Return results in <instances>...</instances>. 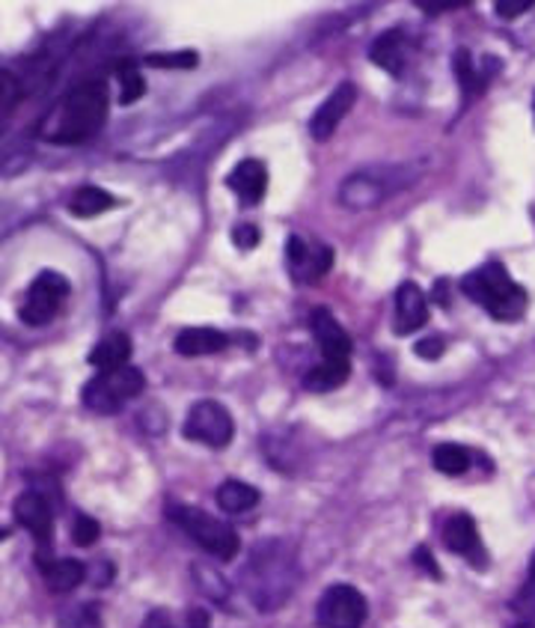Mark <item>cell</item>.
I'll list each match as a JSON object with an SVG mask.
<instances>
[{
  "label": "cell",
  "mask_w": 535,
  "mask_h": 628,
  "mask_svg": "<svg viewBox=\"0 0 535 628\" xmlns=\"http://www.w3.org/2000/svg\"><path fill=\"white\" fill-rule=\"evenodd\" d=\"M214 501L221 507L223 512H230V515H239V512L253 510L256 503H259V491L253 489L251 482H242V479H226L218 486L214 491Z\"/></svg>",
  "instance_id": "cell-21"
},
{
  "label": "cell",
  "mask_w": 535,
  "mask_h": 628,
  "mask_svg": "<svg viewBox=\"0 0 535 628\" xmlns=\"http://www.w3.org/2000/svg\"><path fill=\"white\" fill-rule=\"evenodd\" d=\"M39 566V572H43L45 584L51 593H72L74 586L84 584L86 578V566L81 560H72V557H63V560H45Z\"/></svg>",
  "instance_id": "cell-17"
},
{
  "label": "cell",
  "mask_w": 535,
  "mask_h": 628,
  "mask_svg": "<svg viewBox=\"0 0 535 628\" xmlns=\"http://www.w3.org/2000/svg\"><path fill=\"white\" fill-rule=\"evenodd\" d=\"M446 289H450V283H446V280H438V283H434V289H431V299L438 301L441 307H450V292H446Z\"/></svg>",
  "instance_id": "cell-40"
},
{
  "label": "cell",
  "mask_w": 535,
  "mask_h": 628,
  "mask_svg": "<svg viewBox=\"0 0 535 628\" xmlns=\"http://www.w3.org/2000/svg\"><path fill=\"white\" fill-rule=\"evenodd\" d=\"M396 167H389V171H367V173H354V176H348L342 182V188H339V200L348 209H372V206H381L387 194H393L396 188H402L399 182L387 179L393 176Z\"/></svg>",
  "instance_id": "cell-9"
},
{
  "label": "cell",
  "mask_w": 535,
  "mask_h": 628,
  "mask_svg": "<svg viewBox=\"0 0 535 628\" xmlns=\"http://www.w3.org/2000/svg\"><path fill=\"white\" fill-rule=\"evenodd\" d=\"M514 628H535V619H524V623H517Z\"/></svg>",
  "instance_id": "cell-42"
},
{
  "label": "cell",
  "mask_w": 535,
  "mask_h": 628,
  "mask_svg": "<svg viewBox=\"0 0 535 628\" xmlns=\"http://www.w3.org/2000/svg\"><path fill=\"white\" fill-rule=\"evenodd\" d=\"M417 7L426 12H443V10H458V7H467V3H458V0H450V3H441V0H417Z\"/></svg>",
  "instance_id": "cell-38"
},
{
  "label": "cell",
  "mask_w": 535,
  "mask_h": 628,
  "mask_svg": "<svg viewBox=\"0 0 535 628\" xmlns=\"http://www.w3.org/2000/svg\"><path fill=\"white\" fill-rule=\"evenodd\" d=\"M66 295H69V280L63 275H57V271H43L33 280V287L27 289L24 304L19 307V316H22L24 325H33V328L48 325L57 316Z\"/></svg>",
  "instance_id": "cell-8"
},
{
  "label": "cell",
  "mask_w": 535,
  "mask_h": 628,
  "mask_svg": "<svg viewBox=\"0 0 535 628\" xmlns=\"http://www.w3.org/2000/svg\"><path fill=\"white\" fill-rule=\"evenodd\" d=\"M15 102H19V81L3 69L0 72V107H3V114H10Z\"/></svg>",
  "instance_id": "cell-32"
},
{
  "label": "cell",
  "mask_w": 535,
  "mask_h": 628,
  "mask_svg": "<svg viewBox=\"0 0 535 628\" xmlns=\"http://www.w3.org/2000/svg\"><path fill=\"white\" fill-rule=\"evenodd\" d=\"M367 598L351 584L327 586L318 607H315V623L322 628H363L367 623Z\"/></svg>",
  "instance_id": "cell-7"
},
{
  "label": "cell",
  "mask_w": 535,
  "mask_h": 628,
  "mask_svg": "<svg viewBox=\"0 0 535 628\" xmlns=\"http://www.w3.org/2000/svg\"><path fill=\"white\" fill-rule=\"evenodd\" d=\"M188 441L206 444L211 450H223L235 435V423H232L230 408L214 399H202V403L190 405L185 427H182Z\"/></svg>",
  "instance_id": "cell-6"
},
{
  "label": "cell",
  "mask_w": 535,
  "mask_h": 628,
  "mask_svg": "<svg viewBox=\"0 0 535 628\" xmlns=\"http://www.w3.org/2000/svg\"><path fill=\"white\" fill-rule=\"evenodd\" d=\"M98 536H102V527H98L93 515H78V519H74L72 543L78 545V548H90V545H95Z\"/></svg>",
  "instance_id": "cell-30"
},
{
  "label": "cell",
  "mask_w": 535,
  "mask_h": 628,
  "mask_svg": "<svg viewBox=\"0 0 535 628\" xmlns=\"http://www.w3.org/2000/svg\"><path fill=\"white\" fill-rule=\"evenodd\" d=\"M530 578L535 581V554H533V563H530Z\"/></svg>",
  "instance_id": "cell-43"
},
{
  "label": "cell",
  "mask_w": 535,
  "mask_h": 628,
  "mask_svg": "<svg viewBox=\"0 0 535 628\" xmlns=\"http://www.w3.org/2000/svg\"><path fill=\"white\" fill-rule=\"evenodd\" d=\"M116 75L123 81V93H119V102H123V105H135L137 98L147 93V81L137 72L135 60H123V63L116 66Z\"/></svg>",
  "instance_id": "cell-25"
},
{
  "label": "cell",
  "mask_w": 535,
  "mask_h": 628,
  "mask_svg": "<svg viewBox=\"0 0 535 628\" xmlns=\"http://www.w3.org/2000/svg\"><path fill=\"white\" fill-rule=\"evenodd\" d=\"M357 102V86L351 81L339 84L330 96L322 102V107H315L313 119H310V135L313 140H330L339 123L346 119V114L354 107Z\"/></svg>",
  "instance_id": "cell-13"
},
{
  "label": "cell",
  "mask_w": 535,
  "mask_h": 628,
  "mask_svg": "<svg viewBox=\"0 0 535 628\" xmlns=\"http://www.w3.org/2000/svg\"><path fill=\"white\" fill-rule=\"evenodd\" d=\"M351 375V361H325L310 367L304 375V387L310 394H327V391H336L339 384L348 382Z\"/></svg>",
  "instance_id": "cell-20"
},
{
  "label": "cell",
  "mask_w": 535,
  "mask_h": 628,
  "mask_svg": "<svg viewBox=\"0 0 535 628\" xmlns=\"http://www.w3.org/2000/svg\"><path fill=\"white\" fill-rule=\"evenodd\" d=\"M128 358H131V340H128V334H123V330L107 334L105 340L95 342V349L90 352V363H93L95 370H102V373L123 370V367H128Z\"/></svg>",
  "instance_id": "cell-16"
},
{
  "label": "cell",
  "mask_w": 535,
  "mask_h": 628,
  "mask_svg": "<svg viewBox=\"0 0 535 628\" xmlns=\"http://www.w3.org/2000/svg\"><path fill=\"white\" fill-rule=\"evenodd\" d=\"M369 57L375 66L387 69L389 75H402L405 72V36H402V31L381 33L369 48Z\"/></svg>",
  "instance_id": "cell-19"
},
{
  "label": "cell",
  "mask_w": 535,
  "mask_h": 628,
  "mask_svg": "<svg viewBox=\"0 0 535 628\" xmlns=\"http://www.w3.org/2000/svg\"><path fill=\"white\" fill-rule=\"evenodd\" d=\"M230 188L239 194V200L244 206H256L268 191V171H265L263 161L244 159L235 164V171L230 173Z\"/></svg>",
  "instance_id": "cell-15"
},
{
  "label": "cell",
  "mask_w": 535,
  "mask_h": 628,
  "mask_svg": "<svg viewBox=\"0 0 535 628\" xmlns=\"http://www.w3.org/2000/svg\"><path fill=\"white\" fill-rule=\"evenodd\" d=\"M140 628H178V626H176V619H173V614H170V610L158 607V610L147 614V619H143V626Z\"/></svg>",
  "instance_id": "cell-36"
},
{
  "label": "cell",
  "mask_w": 535,
  "mask_h": 628,
  "mask_svg": "<svg viewBox=\"0 0 535 628\" xmlns=\"http://www.w3.org/2000/svg\"><path fill=\"white\" fill-rule=\"evenodd\" d=\"M116 206L114 194L102 191V188H81V191H74L72 202H69V209H72V214H78V218H95V214L102 212H111Z\"/></svg>",
  "instance_id": "cell-24"
},
{
  "label": "cell",
  "mask_w": 535,
  "mask_h": 628,
  "mask_svg": "<svg viewBox=\"0 0 535 628\" xmlns=\"http://www.w3.org/2000/svg\"><path fill=\"white\" fill-rule=\"evenodd\" d=\"M535 7V0H497L493 10L500 19H517L521 12H530Z\"/></svg>",
  "instance_id": "cell-34"
},
{
  "label": "cell",
  "mask_w": 535,
  "mask_h": 628,
  "mask_svg": "<svg viewBox=\"0 0 535 628\" xmlns=\"http://www.w3.org/2000/svg\"><path fill=\"white\" fill-rule=\"evenodd\" d=\"M107 119V86L102 81H86V84L74 86L72 93L63 98L60 105V117L57 126L48 135L54 143H84L93 138Z\"/></svg>",
  "instance_id": "cell-3"
},
{
  "label": "cell",
  "mask_w": 535,
  "mask_h": 628,
  "mask_svg": "<svg viewBox=\"0 0 535 628\" xmlns=\"http://www.w3.org/2000/svg\"><path fill=\"white\" fill-rule=\"evenodd\" d=\"M431 465L446 474V477H462L464 470L470 468V450L462 444H438L431 450Z\"/></svg>",
  "instance_id": "cell-23"
},
{
  "label": "cell",
  "mask_w": 535,
  "mask_h": 628,
  "mask_svg": "<svg viewBox=\"0 0 535 628\" xmlns=\"http://www.w3.org/2000/svg\"><path fill=\"white\" fill-rule=\"evenodd\" d=\"M194 581L200 584V590L211 598V602H226V596H230V586H226V581H223L221 575H214L209 566L194 563Z\"/></svg>",
  "instance_id": "cell-28"
},
{
  "label": "cell",
  "mask_w": 535,
  "mask_h": 628,
  "mask_svg": "<svg viewBox=\"0 0 535 628\" xmlns=\"http://www.w3.org/2000/svg\"><path fill=\"white\" fill-rule=\"evenodd\" d=\"M414 352L420 354L422 361H438L443 352H446V346H443V337H426V340L417 342V349Z\"/></svg>",
  "instance_id": "cell-35"
},
{
  "label": "cell",
  "mask_w": 535,
  "mask_h": 628,
  "mask_svg": "<svg viewBox=\"0 0 535 628\" xmlns=\"http://www.w3.org/2000/svg\"><path fill=\"white\" fill-rule=\"evenodd\" d=\"M232 245L239 251H253L259 245V230L253 224H235L232 226Z\"/></svg>",
  "instance_id": "cell-33"
},
{
  "label": "cell",
  "mask_w": 535,
  "mask_h": 628,
  "mask_svg": "<svg viewBox=\"0 0 535 628\" xmlns=\"http://www.w3.org/2000/svg\"><path fill=\"white\" fill-rule=\"evenodd\" d=\"M230 337L214 328H185L178 330L176 352L185 358H200V354H218L226 349Z\"/></svg>",
  "instance_id": "cell-18"
},
{
  "label": "cell",
  "mask_w": 535,
  "mask_h": 628,
  "mask_svg": "<svg viewBox=\"0 0 535 628\" xmlns=\"http://www.w3.org/2000/svg\"><path fill=\"white\" fill-rule=\"evenodd\" d=\"M310 330L315 342L322 349L325 361H351V337L348 330L334 319V313L327 307H315L310 313Z\"/></svg>",
  "instance_id": "cell-12"
},
{
  "label": "cell",
  "mask_w": 535,
  "mask_h": 628,
  "mask_svg": "<svg viewBox=\"0 0 535 628\" xmlns=\"http://www.w3.org/2000/svg\"><path fill=\"white\" fill-rule=\"evenodd\" d=\"M143 63L152 69H197L200 54L197 51H176V54H147Z\"/></svg>",
  "instance_id": "cell-27"
},
{
  "label": "cell",
  "mask_w": 535,
  "mask_h": 628,
  "mask_svg": "<svg viewBox=\"0 0 535 628\" xmlns=\"http://www.w3.org/2000/svg\"><path fill=\"white\" fill-rule=\"evenodd\" d=\"M462 292L473 304H482L493 319L500 322L521 319L530 304L526 289L517 287L500 263H488V266L470 271L462 280Z\"/></svg>",
  "instance_id": "cell-2"
},
{
  "label": "cell",
  "mask_w": 535,
  "mask_h": 628,
  "mask_svg": "<svg viewBox=\"0 0 535 628\" xmlns=\"http://www.w3.org/2000/svg\"><path fill=\"white\" fill-rule=\"evenodd\" d=\"M63 628H102V614H98V605L86 602V605H74L72 610H66Z\"/></svg>",
  "instance_id": "cell-29"
},
{
  "label": "cell",
  "mask_w": 535,
  "mask_h": 628,
  "mask_svg": "<svg viewBox=\"0 0 535 628\" xmlns=\"http://www.w3.org/2000/svg\"><path fill=\"white\" fill-rule=\"evenodd\" d=\"M330 266H334V251L325 245H318L310 251V259H306L304 271H301V283H315V280H322V277L330 271Z\"/></svg>",
  "instance_id": "cell-26"
},
{
  "label": "cell",
  "mask_w": 535,
  "mask_h": 628,
  "mask_svg": "<svg viewBox=\"0 0 535 628\" xmlns=\"http://www.w3.org/2000/svg\"><path fill=\"white\" fill-rule=\"evenodd\" d=\"M12 512H15V522L22 524L24 531H31V536H36L39 554H48V543H51L54 533L51 503L45 501L39 491H24L12 503Z\"/></svg>",
  "instance_id": "cell-10"
},
{
  "label": "cell",
  "mask_w": 535,
  "mask_h": 628,
  "mask_svg": "<svg viewBox=\"0 0 535 628\" xmlns=\"http://www.w3.org/2000/svg\"><path fill=\"white\" fill-rule=\"evenodd\" d=\"M429 322V301L422 295V289L417 283L405 280L399 289H396V325L393 330L405 337V334H414L420 330L422 325Z\"/></svg>",
  "instance_id": "cell-14"
},
{
  "label": "cell",
  "mask_w": 535,
  "mask_h": 628,
  "mask_svg": "<svg viewBox=\"0 0 535 628\" xmlns=\"http://www.w3.org/2000/svg\"><path fill=\"white\" fill-rule=\"evenodd\" d=\"M514 607H517V610H535V581L533 578H530V584L521 590V596H517Z\"/></svg>",
  "instance_id": "cell-39"
},
{
  "label": "cell",
  "mask_w": 535,
  "mask_h": 628,
  "mask_svg": "<svg viewBox=\"0 0 535 628\" xmlns=\"http://www.w3.org/2000/svg\"><path fill=\"white\" fill-rule=\"evenodd\" d=\"M414 560H417V563H420L431 578H441V566L431 560L429 548H422V545H420V548H417V554H414Z\"/></svg>",
  "instance_id": "cell-37"
},
{
  "label": "cell",
  "mask_w": 535,
  "mask_h": 628,
  "mask_svg": "<svg viewBox=\"0 0 535 628\" xmlns=\"http://www.w3.org/2000/svg\"><path fill=\"white\" fill-rule=\"evenodd\" d=\"M298 584V563L292 545L283 539H265L251 551V560L242 569V586L251 602L263 614L286 605Z\"/></svg>",
  "instance_id": "cell-1"
},
{
  "label": "cell",
  "mask_w": 535,
  "mask_h": 628,
  "mask_svg": "<svg viewBox=\"0 0 535 628\" xmlns=\"http://www.w3.org/2000/svg\"><path fill=\"white\" fill-rule=\"evenodd\" d=\"M185 628H209V617H206V610H200V607L188 610V623H185Z\"/></svg>",
  "instance_id": "cell-41"
},
{
  "label": "cell",
  "mask_w": 535,
  "mask_h": 628,
  "mask_svg": "<svg viewBox=\"0 0 535 628\" xmlns=\"http://www.w3.org/2000/svg\"><path fill=\"white\" fill-rule=\"evenodd\" d=\"M147 391V375L137 367H123L116 373H98L84 387V405L95 415H116L123 403Z\"/></svg>",
  "instance_id": "cell-5"
},
{
  "label": "cell",
  "mask_w": 535,
  "mask_h": 628,
  "mask_svg": "<svg viewBox=\"0 0 535 628\" xmlns=\"http://www.w3.org/2000/svg\"><path fill=\"white\" fill-rule=\"evenodd\" d=\"M167 519L188 533L190 539L200 545L202 551H209L211 557H218V560H235L239 551H242V539H239V533L232 531L226 522L214 519V515H209V512L197 510V507L170 503Z\"/></svg>",
  "instance_id": "cell-4"
},
{
  "label": "cell",
  "mask_w": 535,
  "mask_h": 628,
  "mask_svg": "<svg viewBox=\"0 0 535 628\" xmlns=\"http://www.w3.org/2000/svg\"><path fill=\"white\" fill-rule=\"evenodd\" d=\"M533 107H535V102H533Z\"/></svg>",
  "instance_id": "cell-44"
},
{
  "label": "cell",
  "mask_w": 535,
  "mask_h": 628,
  "mask_svg": "<svg viewBox=\"0 0 535 628\" xmlns=\"http://www.w3.org/2000/svg\"><path fill=\"white\" fill-rule=\"evenodd\" d=\"M443 545L452 554H462L473 569H485L488 566V554H485V545L479 539L476 522H473L467 512H458V515H452L450 522L443 524Z\"/></svg>",
  "instance_id": "cell-11"
},
{
  "label": "cell",
  "mask_w": 535,
  "mask_h": 628,
  "mask_svg": "<svg viewBox=\"0 0 535 628\" xmlns=\"http://www.w3.org/2000/svg\"><path fill=\"white\" fill-rule=\"evenodd\" d=\"M310 251H313V247H306V242L301 235H292V239L286 242V259H289V268H292L294 280H298L301 271H304L306 259H310Z\"/></svg>",
  "instance_id": "cell-31"
},
{
  "label": "cell",
  "mask_w": 535,
  "mask_h": 628,
  "mask_svg": "<svg viewBox=\"0 0 535 628\" xmlns=\"http://www.w3.org/2000/svg\"><path fill=\"white\" fill-rule=\"evenodd\" d=\"M452 72H455V81H458V86H462L464 98H473V96H479V93H485L482 72L476 69V63H473V57L467 48H458V51L452 54Z\"/></svg>",
  "instance_id": "cell-22"
}]
</instances>
